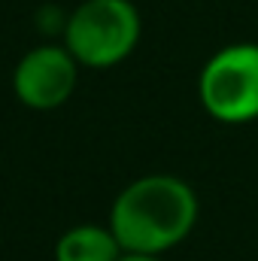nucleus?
Wrapping results in <instances>:
<instances>
[{
    "instance_id": "1",
    "label": "nucleus",
    "mask_w": 258,
    "mask_h": 261,
    "mask_svg": "<svg viewBox=\"0 0 258 261\" xmlns=\"http://www.w3.org/2000/svg\"><path fill=\"white\" fill-rule=\"evenodd\" d=\"M197 222L194 189L170 173H149L125 186L110 210V231L125 252L164 255L176 249Z\"/></svg>"
},
{
    "instance_id": "2",
    "label": "nucleus",
    "mask_w": 258,
    "mask_h": 261,
    "mask_svg": "<svg viewBox=\"0 0 258 261\" xmlns=\"http://www.w3.org/2000/svg\"><path fill=\"white\" fill-rule=\"evenodd\" d=\"M140 34L143 21L131 0H82L64 24V46L79 67L107 70L137 49Z\"/></svg>"
},
{
    "instance_id": "5",
    "label": "nucleus",
    "mask_w": 258,
    "mask_h": 261,
    "mask_svg": "<svg viewBox=\"0 0 258 261\" xmlns=\"http://www.w3.org/2000/svg\"><path fill=\"white\" fill-rule=\"evenodd\" d=\"M122 252L110 225H76L55 240V261H119Z\"/></svg>"
},
{
    "instance_id": "3",
    "label": "nucleus",
    "mask_w": 258,
    "mask_h": 261,
    "mask_svg": "<svg viewBox=\"0 0 258 261\" xmlns=\"http://www.w3.org/2000/svg\"><path fill=\"white\" fill-rule=\"evenodd\" d=\"M200 107L222 125L258 119V43H231L207 58L197 76Z\"/></svg>"
},
{
    "instance_id": "4",
    "label": "nucleus",
    "mask_w": 258,
    "mask_h": 261,
    "mask_svg": "<svg viewBox=\"0 0 258 261\" xmlns=\"http://www.w3.org/2000/svg\"><path fill=\"white\" fill-rule=\"evenodd\" d=\"M79 82V61L67 46H34L18 58L12 70L15 97L37 113L58 110L70 100Z\"/></svg>"
},
{
    "instance_id": "6",
    "label": "nucleus",
    "mask_w": 258,
    "mask_h": 261,
    "mask_svg": "<svg viewBox=\"0 0 258 261\" xmlns=\"http://www.w3.org/2000/svg\"><path fill=\"white\" fill-rule=\"evenodd\" d=\"M119 261H164V255H143V252H122Z\"/></svg>"
}]
</instances>
